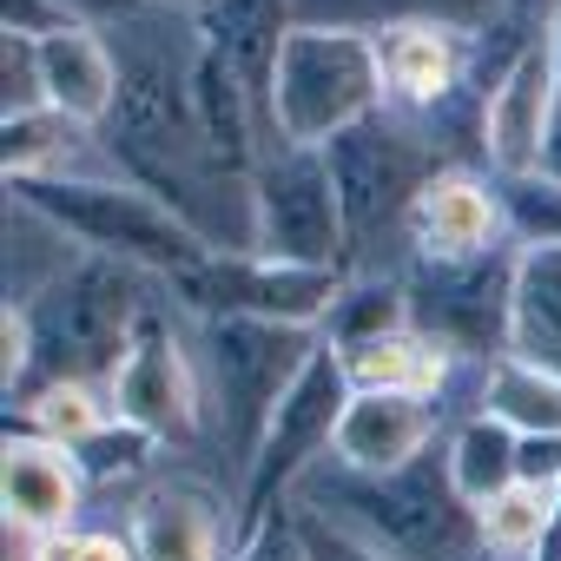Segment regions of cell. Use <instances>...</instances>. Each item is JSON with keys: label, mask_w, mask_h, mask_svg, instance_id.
I'll list each match as a JSON object with an SVG mask.
<instances>
[{"label": "cell", "mask_w": 561, "mask_h": 561, "mask_svg": "<svg viewBox=\"0 0 561 561\" xmlns=\"http://www.w3.org/2000/svg\"><path fill=\"white\" fill-rule=\"evenodd\" d=\"M159 298H165L159 277H146V271H133L119 257H80L54 291H41L34 305H14L27 318V383L21 390L54 383V377L106 383Z\"/></svg>", "instance_id": "4"}, {"label": "cell", "mask_w": 561, "mask_h": 561, "mask_svg": "<svg viewBox=\"0 0 561 561\" xmlns=\"http://www.w3.org/2000/svg\"><path fill=\"white\" fill-rule=\"evenodd\" d=\"M41 80H47V106L80 119V126H106L119 106V54L106 41V27H60L41 41Z\"/></svg>", "instance_id": "17"}, {"label": "cell", "mask_w": 561, "mask_h": 561, "mask_svg": "<svg viewBox=\"0 0 561 561\" xmlns=\"http://www.w3.org/2000/svg\"><path fill=\"white\" fill-rule=\"evenodd\" d=\"M403 238H410V264H469V257H489V251L515 244L495 172H482V165H443L416 192Z\"/></svg>", "instance_id": "14"}, {"label": "cell", "mask_w": 561, "mask_h": 561, "mask_svg": "<svg viewBox=\"0 0 561 561\" xmlns=\"http://www.w3.org/2000/svg\"><path fill=\"white\" fill-rule=\"evenodd\" d=\"M231 561H311V554H305V535H298V508L285 502L277 515H264V522L231 548Z\"/></svg>", "instance_id": "29"}, {"label": "cell", "mask_w": 561, "mask_h": 561, "mask_svg": "<svg viewBox=\"0 0 561 561\" xmlns=\"http://www.w3.org/2000/svg\"><path fill=\"white\" fill-rule=\"evenodd\" d=\"M410 324V291H403V271H357L344 277L337 305L324 311L318 337L331 351H351V344H370V337H390Z\"/></svg>", "instance_id": "25"}, {"label": "cell", "mask_w": 561, "mask_h": 561, "mask_svg": "<svg viewBox=\"0 0 561 561\" xmlns=\"http://www.w3.org/2000/svg\"><path fill=\"white\" fill-rule=\"evenodd\" d=\"M60 8L80 21V27H119V21H133V14H146L152 0H60Z\"/></svg>", "instance_id": "33"}, {"label": "cell", "mask_w": 561, "mask_h": 561, "mask_svg": "<svg viewBox=\"0 0 561 561\" xmlns=\"http://www.w3.org/2000/svg\"><path fill=\"white\" fill-rule=\"evenodd\" d=\"M344 291V271H311V264H277L257 251H211L192 277L165 285V298L198 324V318H271V324H324V311Z\"/></svg>", "instance_id": "10"}, {"label": "cell", "mask_w": 561, "mask_h": 561, "mask_svg": "<svg viewBox=\"0 0 561 561\" xmlns=\"http://www.w3.org/2000/svg\"><path fill=\"white\" fill-rule=\"evenodd\" d=\"M8 305H34L41 291H54L60 277L80 264V257H93L67 225H54L41 205H27V198H14L8 192Z\"/></svg>", "instance_id": "21"}, {"label": "cell", "mask_w": 561, "mask_h": 561, "mask_svg": "<svg viewBox=\"0 0 561 561\" xmlns=\"http://www.w3.org/2000/svg\"><path fill=\"white\" fill-rule=\"evenodd\" d=\"M8 416H21V430H34V436H47V443H67V449H87V443H100L106 430H119L113 397H106V383H93V377L34 383V390H21V397L8 403Z\"/></svg>", "instance_id": "22"}, {"label": "cell", "mask_w": 561, "mask_h": 561, "mask_svg": "<svg viewBox=\"0 0 561 561\" xmlns=\"http://www.w3.org/2000/svg\"><path fill=\"white\" fill-rule=\"evenodd\" d=\"M508 357H522V364L561 377V244H522V238H515Z\"/></svg>", "instance_id": "19"}, {"label": "cell", "mask_w": 561, "mask_h": 561, "mask_svg": "<svg viewBox=\"0 0 561 561\" xmlns=\"http://www.w3.org/2000/svg\"><path fill=\"white\" fill-rule=\"evenodd\" d=\"M443 436H449L443 403H423V397H403V390H351V403L337 416V436H331V456L344 469L390 476V469H410Z\"/></svg>", "instance_id": "16"}, {"label": "cell", "mask_w": 561, "mask_h": 561, "mask_svg": "<svg viewBox=\"0 0 561 561\" xmlns=\"http://www.w3.org/2000/svg\"><path fill=\"white\" fill-rule=\"evenodd\" d=\"M554 126H561V67H554L548 27H541L522 54H508V67L482 93V172L535 179Z\"/></svg>", "instance_id": "13"}, {"label": "cell", "mask_w": 561, "mask_h": 561, "mask_svg": "<svg viewBox=\"0 0 561 561\" xmlns=\"http://www.w3.org/2000/svg\"><path fill=\"white\" fill-rule=\"evenodd\" d=\"M469 410L502 416L515 436H561V377H548L522 357H495L489 370H476Z\"/></svg>", "instance_id": "23"}, {"label": "cell", "mask_w": 561, "mask_h": 561, "mask_svg": "<svg viewBox=\"0 0 561 561\" xmlns=\"http://www.w3.org/2000/svg\"><path fill=\"white\" fill-rule=\"evenodd\" d=\"M337 364H344L351 390H403V397H423V403H443L456 390V377L469 370L456 351H443L416 324H403L390 337H370V344H351V351H337Z\"/></svg>", "instance_id": "18"}, {"label": "cell", "mask_w": 561, "mask_h": 561, "mask_svg": "<svg viewBox=\"0 0 561 561\" xmlns=\"http://www.w3.org/2000/svg\"><path fill=\"white\" fill-rule=\"evenodd\" d=\"M344 403H351V377H344L337 351L324 344V351L311 357V370L298 377V390L277 403V416H271V430H264V449H257V462H251L244 482H238V541H244L264 515L285 508V502L298 495V482L331 456V436H337Z\"/></svg>", "instance_id": "9"}, {"label": "cell", "mask_w": 561, "mask_h": 561, "mask_svg": "<svg viewBox=\"0 0 561 561\" xmlns=\"http://www.w3.org/2000/svg\"><path fill=\"white\" fill-rule=\"evenodd\" d=\"M47 106V80H41V41L27 34H0V119H21Z\"/></svg>", "instance_id": "27"}, {"label": "cell", "mask_w": 561, "mask_h": 561, "mask_svg": "<svg viewBox=\"0 0 561 561\" xmlns=\"http://www.w3.org/2000/svg\"><path fill=\"white\" fill-rule=\"evenodd\" d=\"M508 277H515V244L469 257V264H410V324L456 351L469 370H489L508 357Z\"/></svg>", "instance_id": "11"}, {"label": "cell", "mask_w": 561, "mask_h": 561, "mask_svg": "<svg viewBox=\"0 0 561 561\" xmlns=\"http://www.w3.org/2000/svg\"><path fill=\"white\" fill-rule=\"evenodd\" d=\"M165 8H179V14H192V21H211L225 0H165Z\"/></svg>", "instance_id": "35"}, {"label": "cell", "mask_w": 561, "mask_h": 561, "mask_svg": "<svg viewBox=\"0 0 561 561\" xmlns=\"http://www.w3.org/2000/svg\"><path fill=\"white\" fill-rule=\"evenodd\" d=\"M126 535L139 561H231L238 495L198 469H159L139 495H126Z\"/></svg>", "instance_id": "12"}, {"label": "cell", "mask_w": 561, "mask_h": 561, "mask_svg": "<svg viewBox=\"0 0 561 561\" xmlns=\"http://www.w3.org/2000/svg\"><path fill=\"white\" fill-rule=\"evenodd\" d=\"M502 0H291V27H337V34H397V27H462L482 34Z\"/></svg>", "instance_id": "20"}, {"label": "cell", "mask_w": 561, "mask_h": 561, "mask_svg": "<svg viewBox=\"0 0 561 561\" xmlns=\"http://www.w3.org/2000/svg\"><path fill=\"white\" fill-rule=\"evenodd\" d=\"M291 502L337 522L344 535L370 541L390 561H476L482 554V515L462 502L443 443L390 476H364V469H344L337 456H324L298 482Z\"/></svg>", "instance_id": "1"}, {"label": "cell", "mask_w": 561, "mask_h": 561, "mask_svg": "<svg viewBox=\"0 0 561 561\" xmlns=\"http://www.w3.org/2000/svg\"><path fill=\"white\" fill-rule=\"evenodd\" d=\"M535 561H561V495H554V522H548V541H541Z\"/></svg>", "instance_id": "34"}, {"label": "cell", "mask_w": 561, "mask_h": 561, "mask_svg": "<svg viewBox=\"0 0 561 561\" xmlns=\"http://www.w3.org/2000/svg\"><path fill=\"white\" fill-rule=\"evenodd\" d=\"M60 27H80L60 0H0V34H27V41H47Z\"/></svg>", "instance_id": "32"}, {"label": "cell", "mask_w": 561, "mask_h": 561, "mask_svg": "<svg viewBox=\"0 0 561 561\" xmlns=\"http://www.w3.org/2000/svg\"><path fill=\"white\" fill-rule=\"evenodd\" d=\"M251 251L277 264L344 271V205L324 146H271L251 172Z\"/></svg>", "instance_id": "8"}, {"label": "cell", "mask_w": 561, "mask_h": 561, "mask_svg": "<svg viewBox=\"0 0 561 561\" xmlns=\"http://www.w3.org/2000/svg\"><path fill=\"white\" fill-rule=\"evenodd\" d=\"M390 106L383 41L337 27H291L271 67V133L277 146H331L337 133Z\"/></svg>", "instance_id": "6"}, {"label": "cell", "mask_w": 561, "mask_h": 561, "mask_svg": "<svg viewBox=\"0 0 561 561\" xmlns=\"http://www.w3.org/2000/svg\"><path fill=\"white\" fill-rule=\"evenodd\" d=\"M515 482L561 495V436H515Z\"/></svg>", "instance_id": "31"}, {"label": "cell", "mask_w": 561, "mask_h": 561, "mask_svg": "<svg viewBox=\"0 0 561 561\" xmlns=\"http://www.w3.org/2000/svg\"><path fill=\"white\" fill-rule=\"evenodd\" d=\"M443 456H449V476H456L469 508L495 502L515 482V430L502 416H489V410H462L449 423V436H443Z\"/></svg>", "instance_id": "24"}, {"label": "cell", "mask_w": 561, "mask_h": 561, "mask_svg": "<svg viewBox=\"0 0 561 561\" xmlns=\"http://www.w3.org/2000/svg\"><path fill=\"white\" fill-rule=\"evenodd\" d=\"M482 515V548L502 554V561H535L541 541H548V522H554V495L528 489V482H508L495 502L476 508Z\"/></svg>", "instance_id": "26"}, {"label": "cell", "mask_w": 561, "mask_h": 561, "mask_svg": "<svg viewBox=\"0 0 561 561\" xmlns=\"http://www.w3.org/2000/svg\"><path fill=\"white\" fill-rule=\"evenodd\" d=\"M106 397H113V416H119L126 430H139L146 443H159V449H172V456L211 449L192 324H185V311H179L172 298L152 305V318L139 324L133 351H126L119 370L106 377Z\"/></svg>", "instance_id": "7"}, {"label": "cell", "mask_w": 561, "mask_h": 561, "mask_svg": "<svg viewBox=\"0 0 561 561\" xmlns=\"http://www.w3.org/2000/svg\"><path fill=\"white\" fill-rule=\"evenodd\" d=\"M87 495H93V476L80 449L47 443L34 430H8V443H0V515H8V528L21 535L80 528Z\"/></svg>", "instance_id": "15"}, {"label": "cell", "mask_w": 561, "mask_h": 561, "mask_svg": "<svg viewBox=\"0 0 561 561\" xmlns=\"http://www.w3.org/2000/svg\"><path fill=\"white\" fill-rule=\"evenodd\" d=\"M192 324V318H185ZM198 383H205V430L225 462V482L238 495L244 469L264 449V430L324 351L311 324H271V318H198L192 324Z\"/></svg>", "instance_id": "2"}, {"label": "cell", "mask_w": 561, "mask_h": 561, "mask_svg": "<svg viewBox=\"0 0 561 561\" xmlns=\"http://www.w3.org/2000/svg\"><path fill=\"white\" fill-rule=\"evenodd\" d=\"M291 508H298V502H291ZM298 535H305V554H311V561H390V554H377L370 541L344 535L337 522H324V515H311V508H298Z\"/></svg>", "instance_id": "30"}, {"label": "cell", "mask_w": 561, "mask_h": 561, "mask_svg": "<svg viewBox=\"0 0 561 561\" xmlns=\"http://www.w3.org/2000/svg\"><path fill=\"white\" fill-rule=\"evenodd\" d=\"M27 561H139V554H133V535L126 528L80 522V528H60V535H34L27 541Z\"/></svg>", "instance_id": "28"}, {"label": "cell", "mask_w": 561, "mask_h": 561, "mask_svg": "<svg viewBox=\"0 0 561 561\" xmlns=\"http://www.w3.org/2000/svg\"><path fill=\"white\" fill-rule=\"evenodd\" d=\"M331 159V179H337V205H344V238H351V257H344V277L357 271H403L410 264V205L416 192L443 172V165H469L456 159L423 119H403V113H377L351 133H337L324 146Z\"/></svg>", "instance_id": "3"}, {"label": "cell", "mask_w": 561, "mask_h": 561, "mask_svg": "<svg viewBox=\"0 0 561 561\" xmlns=\"http://www.w3.org/2000/svg\"><path fill=\"white\" fill-rule=\"evenodd\" d=\"M14 198L41 205L54 225H67L93 257H119L159 285L192 277L211 244L146 185H133L126 172H93V179H8Z\"/></svg>", "instance_id": "5"}]
</instances>
